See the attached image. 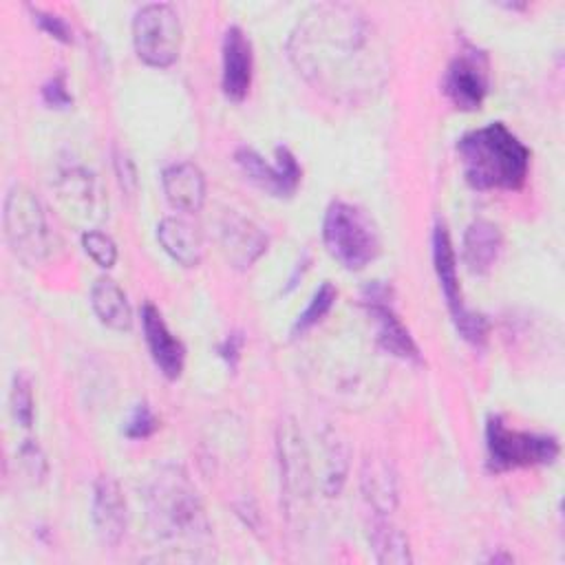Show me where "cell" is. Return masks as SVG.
<instances>
[{
  "instance_id": "cell-1",
  "label": "cell",
  "mask_w": 565,
  "mask_h": 565,
  "mask_svg": "<svg viewBox=\"0 0 565 565\" xmlns=\"http://www.w3.org/2000/svg\"><path fill=\"white\" fill-rule=\"evenodd\" d=\"M294 66L320 90L355 99L382 84L384 53L366 15L351 4L311 7L289 38Z\"/></svg>"
},
{
  "instance_id": "cell-2",
  "label": "cell",
  "mask_w": 565,
  "mask_h": 565,
  "mask_svg": "<svg viewBox=\"0 0 565 565\" xmlns=\"http://www.w3.org/2000/svg\"><path fill=\"white\" fill-rule=\"evenodd\" d=\"M457 152L463 177L475 190H516L527 177L530 150L501 121L466 132Z\"/></svg>"
},
{
  "instance_id": "cell-3",
  "label": "cell",
  "mask_w": 565,
  "mask_h": 565,
  "mask_svg": "<svg viewBox=\"0 0 565 565\" xmlns=\"http://www.w3.org/2000/svg\"><path fill=\"white\" fill-rule=\"evenodd\" d=\"M148 519L157 536L168 541H196L207 534L210 523L190 475L177 466H161L146 490Z\"/></svg>"
},
{
  "instance_id": "cell-4",
  "label": "cell",
  "mask_w": 565,
  "mask_h": 565,
  "mask_svg": "<svg viewBox=\"0 0 565 565\" xmlns=\"http://www.w3.org/2000/svg\"><path fill=\"white\" fill-rule=\"evenodd\" d=\"M327 252L347 269L360 271L380 254V236L371 216L347 201H333L322 221Z\"/></svg>"
},
{
  "instance_id": "cell-5",
  "label": "cell",
  "mask_w": 565,
  "mask_h": 565,
  "mask_svg": "<svg viewBox=\"0 0 565 565\" xmlns=\"http://www.w3.org/2000/svg\"><path fill=\"white\" fill-rule=\"evenodd\" d=\"M2 225L4 238L20 260L40 263L51 254L55 234L49 227L42 201L26 185L18 183L7 192Z\"/></svg>"
},
{
  "instance_id": "cell-6",
  "label": "cell",
  "mask_w": 565,
  "mask_h": 565,
  "mask_svg": "<svg viewBox=\"0 0 565 565\" xmlns=\"http://www.w3.org/2000/svg\"><path fill=\"white\" fill-rule=\"evenodd\" d=\"M486 450L490 468L503 472L554 463L561 452V446L554 435L516 430L494 415L486 424Z\"/></svg>"
},
{
  "instance_id": "cell-7",
  "label": "cell",
  "mask_w": 565,
  "mask_h": 565,
  "mask_svg": "<svg viewBox=\"0 0 565 565\" xmlns=\"http://www.w3.org/2000/svg\"><path fill=\"white\" fill-rule=\"evenodd\" d=\"M430 245H433V267L441 287V294L446 298V305L450 309L455 329L466 342L481 347L488 338V320L483 313L466 307L461 298L459 276H457V254H455L450 234L441 221H437L433 227Z\"/></svg>"
},
{
  "instance_id": "cell-8",
  "label": "cell",
  "mask_w": 565,
  "mask_h": 565,
  "mask_svg": "<svg viewBox=\"0 0 565 565\" xmlns=\"http://www.w3.org/2000/svg\"><path fill=\"white\" fill-rule=\"evenodd\" d=\"M132 44L139 60L148 66H172L181 51V20L174 7L150 2L137 9L132 18Z\"/></svg>"
},
{
  "instance_id": "cell-9",
  "label": "cell",
  "mask_w": 565,
  "mask_h": 565,
  "mask_svg": "<svg viewBox=\"0 0 565 565\" xmlns=\"http://www.w3.org/2000/svg\"><path fill=\"white\" fill-rule=\"evenodd\" d=\"M490 86L488 55L477 46H463L448 64L441 88L459 110L481 108Z\"/></svg>"
},
{
  "instance_id": "cell-10",
  "label": "cell",
  "mask_w": 565,
  "mask_h": 565,
  "mask_svg": "<svg viewBox=\"0 0 565 565\" xmlns=\"http://www.w3.org/2000/svg\"><path fill=\"white\" fill-rule=\"evenodd\" d=\"M234 159L243 174L271 196H291L302 179V168L287 146H278L274 150V163L265 161L263 154L247 146L238 148Z\"/></svg>"
},
{
  "instance_id": "cell-11",
  "label": "cell",
  "mask_w": 565,
  "mask_h": 565,
  "mask_svg": "<svg viewBox=\"0 0 565 565\" xmlns=\"http://www.w3.org/2000/svg\"><path fill=\"white\" fill-rule=\"evenodd\" d=\"M362 300L369 309V316L375 322V338L377 344L406 362H422V353L417 342L413 340L411 331L406 329V324L397 318V313L393 311L388 300V289L382 282H371L364 287Z\"/></svg>"
},
{
  "instance_id": "cell-12",
  "label": "cell",
  "mask_w": 565,
  "mask_h": 565,
  "mask_svg": "<svg viewBox=\"0 0 565 565\" xmlns=\"http://www.w3.org/2000/svg\"><path fill=\"white\" fill-rule=\"evenodd\" d=\"M221 88L227 99L241 102L252 86V75H254V53H252V42L245 35L241 26H230L223 35V46H221Z\"/></svg>"
},
{
  "instance_id": "cell-13",
  "label": "cell",
  "mask_w": 565,
  "mask_h": 565,
  "mask_svg": "<svg viewBox=\"0 0 565 565\" xmlns=\"http://www.w3.org/2000/svg\"><path fill=\"white\" fill-rule=\"evenodd\" d=\"M278 461H280V481L285 501L291 508V503H298L309 492V461L305 452L302 437L294 422H285L278 426Z\"/></svg>"
},
{
  "instance_id": "cell-14",
  "label": "cell",
  "mask_w": 565,
  "mask_h": 565,
  "mask_svg": "<svg viewBox=\"0 0 565 565\" xmlns=\"http://www.w3.org/2000/svg\"><path fill=\"white\" fill-rule=\"evenodd\" d=\"M141 329L157 369L168 380H177L185 364V349L181 340L168 329L161 311L152 302L141 307Z\"/></svg>"
},
{
  "instance_id": "cell-15",
  "label": "cell",
  "mask_w": 565,
  "mask_h": 565,
  "mask_svg": "<svg viewBox=\"0 0 565 565\" xmlns=\"http://www.w3.org/2000/svg\"><path fill=\"white\" fill-rule=\"evenodd\" d=\"M126 523L128 510L121 488L113 477L102 475L93 486V525L97 539L104 545L115 547L126 534Z\"/></svg>"
},
{
  "instance_id": "cell-16",
  "label": "cell",
  "mask_w": 565,
  "mask_h": 565,
  "mask_svg": "<svg viewBox=\"0 0 565 565\" xmlns=\"http://www.w3.org/2000/svg\"><path fill=\"white\" fill-rule=\"evenodd\" d=\"M168 203L179 212H199L205 203V177L192 161H179L161 172Z\"/></svg>"
},
{
  "instance_id": "cell-17",
  "label": "cell",
  "mask_w": 565,
  "mask_h": 565,
  "mask_svg": "<svg viewBox=\"0 0 565 565\" xmlns=\"http://www.w3.org/2000/svg\"><path fill=\"white\" fill-rule=\"evenodd\" d=\"M503 252L501 230L486 218L472 221L463 232L461 258L472 274H488Z\"/></svg>"
},
{
  "instance_id": "cell-18",
  "label": "cell",
  "mask_w": 565,
  "mask_h": 565,
  "mask_svg": "<svg viewBox=\"0 0 565 565\" xmlns=\"http://www.w3.org/2000/svg\"><path fill=\"white\" fill-rule=\"evenodd\" d=\"M221 238L230 263L238 269L252 267L254 260L267 249L265 234L243 216H227L221 225Z\"/></svg>"
},
{
  "instance_id": "cell-19",
  "label": "cell",
  "mask_w": 565,
  "mask_h": 565,
  "mask_svg": "<svg viewBox=\"0 0 565 565\" xmlns=\"http://www.w3.org/2000/svg\"><path fill=\"white\" fill-rule=\"evenodd\" d=\"M157 238L166 254L183 267H196L203 256L201 232L181 216H166L157 225Z\"/></svg>"
},
{
  "instance_id": "cell-20",
  "label": "cell",
  "mask_w": 565,
  "mask_h": 565,
  "mask_svg": "<svg viewBox=\"0 0 565 565\" xmlns=\"http://www.w3.org/2000/svg\"><path fill=\"white\" fill-rule=\"evenodd\" d=\"M362 494L375 514H391L397 505V475L384 457H366L360 472Z\"/></svg>"
},
{
  "instance_id": "cell-21",
  "label": "cell",
  "mask_w": 565,
  "mask_h": 565,
  "mask_svg": "<svg viewBox=\"0 0 565 565\" xmlns=\"http://www.w3.org/2000/svg\"><path fill=\"white\" fill-rule=\"evenodd\" d=\"M90 305L95 316L115 331H126L132 324V313L124 289L110 278H97L90 289Z\"/></svg>"
},
{
  "instance_id": "cell-22",
  "label": "cell",
  "mask_w": 565,
  "mask_h": 565,
  "mask_svg": "<svg viewBox=\"0 0 565 565\" xmlns=\"http://www.w3.org/2000/svg\"><path fill=\"white\" fill-rule=\"evenodd\" d=\"M369 545L373 550V556L382 565H408L413 563L411 545L406 534L384 519V514H377L369 525Z\"/></svg>"
},
{
  "instance_id": "cell-23",
  "label": "cell",
  "mask_w": 565,
  "mask_h": 565,
  "mask_svg": "<svg viewBox=\"0 0 565 565\" xmlns=\"http://www.w3.org/2000/svg\"><path fill=\"white\" fill-rule=\"evenodd\" d=\"M335 298H338V289H335L329 280H324V282L313 291V296H311L309 305L305 307V311H300L298 318L294 320V324H291V338H300V335H305L311 327H316V324L331 311Z\"/></svg>"
},
{
  "instance_id": "cell-24",
  "label": "cell",
  "mask_w": 565,
  "mask_h": 565,
  "mask_svg": "<svg viewBox=\"0 0 565 565\" xmlns=\"http://www.w3.org/2000/svg\"><path fill=\"white\" fill-rule=\"evenodd\" d=\"M9 404H11V415L13 419L29 428L33 424V411H35V402H33V388H31V380L24 373H15L13 382H11V393H9Z\"/></svg>"
},
{
  "instance_id": "cell-25",
  "label": "cell",
  "mask_w": 565,
  "mask_h": 565,
  "mask_svg": "<svg viewBox=\"0 0 565 565\" xmlns=\"http://www.w3.org/2000/svg\"><path fill=\"white\" fill-rule=\"evenodd\" d=\"M82 245H84L86 254L99 267L108 269V267L115 265V260H117V245H115V241L108 234H104L99 230H88V232L82 234Z\"/></svg>"
},
{
  "instance_id": "cell-26",
  "label": "cell",
  "mask_w": 565,
  "mask_h": 565,
  "mask_svg": "<svg viewBox=\"0 0 565 565\" xmlns=\"http://www.w3.org/2000/svg\"><path fill=\"white\" fill-rule=\"evenodd\" d=\"M159 428V419L154 417V413L150 411L148 404H137L126 422H124V435L128 439H146L150 437L154 430Z\"/></svg>"
},
{
  "instance_id": "cell-27",
  "label": "cell",
  "mask_w": 565,
  "mask_h": 565,
  "mask_svg": "<svg viewBox=\"0 0 565 565\" xmlns=\"http://www.w3.org/2000/svg\"><path fill=\"white\" fill-rule=\"evenodd\" d=\"M31 15H33L35 24H38L46 35H51L53 40H57V42H62V44H68V42L73 40L71 26H68L66 20L60 18L57 13H51V11L31 7Z\"/></svg>"
},
{
  "instance_id": "cell-28",
  "label": "cell",
  "mask_w": 565,
  "mask_h": 565,
  "mask_svg": "<svg viewBox=\"0 0 565 565\" xmlns=\"http://www.w3.org/2000/svg\"><path fill=\"white\" fill-rule=\"evenodd\" d=\"M42 99L49 108H57V110H64L73 104V95L66 86V79L64 75H53L49 77L44 84H42Z\"/></svg>"
},
{
  "instance_id": "cell-29",
  "label": "cell",
  "mask_w": 565,
  "mask_h": 565,
  "mask_svg": "<svg viewBox=\"0 0 565 565\" xmlns=\"http://www.w3.org/2000/svg\"><path fill=\"white\" fill-rule=\"evenodd\" d=\"M115 172H117V181H119L121 190L126 194H135V190H137V170H135L132 159L121 150H115Z\"/></svg>"
},
{
  "instance_id": "cell-30",
  "label": "cell",
  "mask_w": 565,
  "mask_h": 565,
  "mask_svg": "<svg viewBox=\"0 0 565 565\" xmlns=\"http://www.w3.org/2000/svg\"><path fill=\"white\" fill-rule=\"evenodd\" d=\"M20 457H22V463H24L26 472L33 479H42L46 475V461H44V455H42V450L35 441H26L20 448Z\"/></svg>"
},
{
  "instance_id": "cell-31",
  "label": "cell",
  "mask_w": 565,
  "mask_h": 565,
  "mask_svg": "<svg viewBox=\"0 0 565 565\" xmlns=\"http://www.w3.org/2000/svg\"><path fill=\"white\" fill-rule=\"evenodd\" d=\"M245 340L241 333H230L221 344H218V355L221 360L227 364V369H236L238 358H241V349H243Z\"/></svg>"
}]
</instances>
